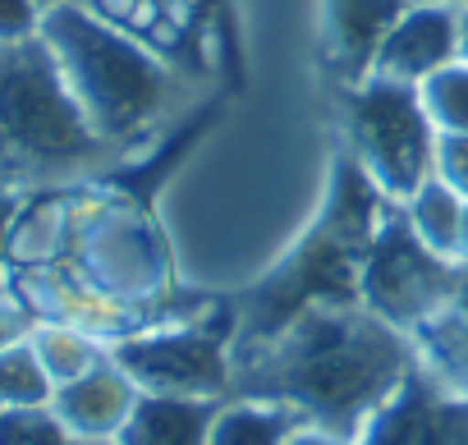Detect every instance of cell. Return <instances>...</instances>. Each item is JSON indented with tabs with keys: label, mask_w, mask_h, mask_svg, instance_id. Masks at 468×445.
<instances>
[{
	"label": "cell",
	"mask_w": 468,
	"mask_h": 445,
	"mask_svg": "<svg viewBox=\"0 0 468 445\" xmlns=\"http://www.w3.org/2000/svg\"><path fill=\"white\" fill-rule=\"evenodd\" d=\"M418 367L413 340L363 303H317L276 340L234 354L239 399L290 404L308 427L358 440L381 399Z\"/></svg>",
	"instance_id": "6da1fadb"
},
{
	"label": "cell",
	"mask_w": 468,
	"mask_h": 445,
	"mask_svg": "<svg viewBox=\"0 0 468 445\" xmlns=\"http://www.w3.org/2000/svg\"><path fill=\"white\" fill-rule=\"evenodd\" d=\"M42 42L51 47L92 129L120 156H133L143 143H152L193 97L188 74H179L147 42L115 28L83 0L47 10Z\"/></svg>",
	"instance_id": "7a4b0ae2"
},
{
	"label": "cell",
	"mask_w": 468,
	"mask_h": 445,
	"mask_svg": "<svg viewBox=\"0 0 468 445\" xmlns=\"http://www.w3.org/2000/svg\"><path fill=\"white\" fill-rule=\"evenodd\" d=\"M124 156L92 129L51 47L0 42V188L47 193L106 179Z\"/></svg>",
	"instance_id": "3957f363"
},
{
	"label": "cell",
	"mask_w": 468,
	"mask_h": 445,
	"mask_svg": "<svg viewBox=\"0 0 468 445\" xmlns=\"http://www.w3.org/2000/svg\"><path fill=\"white\" fill-rule=\"evenodd\" d=\"M386 207L390 197L372 184V175L349 152L335 165L331 202L317 216V226L303 235V244L267 281H258L249 294L234 299L239 303L234 354H249L276 340L299 313L317 303H363V262H367V244Z\"/></svg>",
	"instance_id": "277c9868"
},
{
	"label": "cell",
	"mask_w": 468,
	"mask_h": 445,
	"mask_svg": "<svg viewBox=\"0 0 468 445\" xmlns=\"http://www.w3.org/2000/svg\"><path fill=\"white\" fill-rule=\"evenodd\" d=\"M234 331H239V303L229 299V303H202L170 322L143 326L106 349L147 395L229 399Z\"/></svg>",
	"instance_id": "5b68a950"
},
{
	"label": "cell",
	"mask_w": 468,
	"mask_h": 445,
	"mask_svg": "<svg viewBox=\"0 0 468 445\" xmlns=\"http://www.w3.org/2000/svg\"><path fill=\"white\" fill-rule=\"evenodd\" d=\"M345 124L354 143V161L372 175V184L390 202H409L436 175V124L409 83H390L381 74H363L349 88Z\"/></svg>",
	"instance_id": "8992f818"
},
{
	"label": "cell",
	"mask_w": 468,
	"mask_h": 445,
	"mask_svg": "<svg viewBox=\"0 0 468 445\" xmlns=\"http://www.w3.org/2000/svg\"><path fill=\"white\" fill-rule=\"evenodd\" d=\"M463 276H468L463 262H450L422 244L404 202H390L377 220L372 244H367L363 308H372L381 322H390L409 335L463 285Z\"/></svg>",
	"instance_id": "52a82bcc"
},
{
	"label": "cell",
	"mask_w": 468,
	"mask_h": 445,
	"mask_svg": "<svg viewBox=\"0 0 468 445\" xmlns=\"http://www.w3.org/2000/svg\"><path fill=\"white\" fill-rule=\"evenodd\" d=\"M83 5H92L115 28L147 42L179 74H188V79L202 74L197 56L211 47V42H202V24L211 19V0H83Z\"/></svg>",
	"instance_id": "ba28073f"
},
{
	"label": "cell",
	"mask_w": 468,
	"mask_h": 445,
	"mask_svg": "<svg viewBox=\"0 0 468 445\" xmlns=\"http://www.w3.org/2000/svg\"><path fill=\"white\" fill-rule=\"evenodd\" d=\"M454 60H459V10L445 5V0H418L413 10L395 19L367 74L418 88Z\"/></svg>",
	"instance_id": "9c48e42d"
},
{
	"label": "cell",
	"mask_w": 468,
	"mask_h": 445,
	"mask_svg": "<svg viewBox=\"0 0 468 445\" xmlns=\"http://www.w3.org/2000/svg\"><path fill=\"white\" fill-rule=\"evenodd\" d=\"M138 395H143L138 381L106 349V358L92 372L56 386L51 408L60 413V422L69 427V436H120V427L129 422V413L138 404Z\"/></svg>",
	"instance_id": "30bf717a"
},
{
	"label": "cell",
	"mask_w": 468,
	"mask_h": 445,
	"mask_svg": "<svg viewBox=\"0 0 468 445\" xmlns=\"http://www.w3.org/2000/svg\"><path fill=\"white\" fill-rule=\"evenodd\" d=\"M445 404H450V395L422 367H413L381 399V408L363 422L354 445H450Z\"/></svg>",
	"instance_id": "8fae6325"
},
{
	"label": "cell",
	"mask_w": 468,
	"mask_h": 445,
	"mask_svg": "<svg viewBox=\"0 0 468 445\" xmlns=\"http://www.w3.org/2000/svg\"><path fill=\"white\" fill-rule=\"evenodd\" d=\"M409 340H413L418 367L445 395L468 399V276L422 326L409 331Z\"/></svg>",
	"instance_id": "7c38bea8"
},
{
	"label": "cell",
	"mask_w": 468,
	"mask_h": 445,
	"mask_svg": "<svg viewBox=\"0 0 468 445\" xmlns=\"http://www.w3.org/2000/svg\"><path fill=\"white\" fill-rule=\"evenodd\" d=\"M225 399H188V395H138L129 422L120 427V445H207L211 422Z\"/></svg>",
	"instance_id": "4fadbf2b"
},
{
	"label": "cell",
	"mask_w": 468,
	"mask_h": 445,
	"mask_svg": "<svg viewBox=\"0 0 468 445\" xmlns=\"http://www.w3.org/2000/svg\"><path fill=\"white\" fill-rule=\"evenodd\" d=\"M399 15L404 0H331V56L363 79Z\"/></svg>",
	"instance_id": "5bb4252c"
},
{
	"label": "cell",
	"mask_w": 468,
	"mask_h": 445,
	"mask_svg": "<svg viewBox=\"0 0 468 445\" xmlns=\"http://www.w3.org/2000/svg\"><path fill=\"white\" fill-rule=\"evenodd\" d=\"M308 427L290 404L276 399H239L229 395L211 422L207 445H290V436Z\"/></svg>",
	"instance_id": "9a60e30c"
},
{
	"label": "cell",
	"mask_w": 468,
	"mask_h": 445,
	"mask_svg": "<svg viewBox=\"0 0 468 445\" xmlns=\"http://www.w3.org/2000/svg\"><path fill=\"white\" fill-rule=\"evenodd\" d=\"M404 211H409L413 230L422 235L427 249H436L441 258L459 262V239H463V211H468V202H463L450 184H441V179L431 175V179L404 202Z\"/></svg>",
	"instance_id": "2e32d148"
},
{
	"label": "cell",
	"mask_w": 468,
	"mask_h": 445,
	"mask_svg": "<svg viewBox=\"0 0 468 445\" xmlns=\"http://www.w3.org/2000/svg\"><path fill=\"white\" fill-rule=\"evenodd\" d=\"M28 340H33V349H37V358H42V367L56 386L92 372L106 358V344L97 335H88L79 326H65V322H37Z\"/></svg>",
	"instance_id": "e0dca14e"
},
{
	"label": "cell",
	"mask_w": 468,
	"mask_h": 445,
	"mask_svg": "<svg viewBox=\"0 0 468 445\" xmlns=\"http://www.w3.org/2000/svg\"><path fill=\"white\" fill-rule=\"evenodd\" d=\"M56 381L47 376L33 340H19L0 354V408H28V404H51Z\"/></svg>",
	"instance_id": "ac0fdd59"
},
{
	"label": "cell",
	"mask_w": 468,
	"mask_h": 445,
	"mask_svg": "<svg viewBox=\"0 0 468 445\" xmlns=\"http://www.w3.org/2000/svg\"><path fill=\"white\" fill-rule=\"evenodd\" d=\"M418 97L441 133H468V65L454 60L436 69L427 83H418Z\"/></svg>",
	"instance_id": "d6986e66"
},
{
	"label": "cell",
	"mask_w": 468,
	"mask_h": 445,
	"mask_svg": "<svg viewBox=\"0 0 468 445\" xmlns=\"http://www.w3.org/2000/svg\"><path fill=\"white\" fill-rule=\"evenodd\" d=\"M69 427L51 404L0 408V445H69Z\"/></svg>",
	"instance_id": "ffe728a7"
},
{
	"label": "cell",
	"mask_w": 468,
	"mask_h": 445,
	"mask_svg": "<svg viewBox=\"0 0 468 445\" xmlns=\"http://www.w3.org/2000/svg\"><path fill=\"white\" fill-rule=\"evenodd\" d=\"M436 179L468 202V133H436Z\"/></svg>",
	"instance_id": "44dd1931"
},
{
	"label": "cell",
	"mask_w": 468,
	"mask_h": 445,
	"mask_svg": "<svg viewBox=\"0 0 468 445\" xmlns=\"http://www.w3.org/2000/svg\"><path fill=\"white\" fill-rule=\"evenodd\" d=\"M47 10L37 0H0V42H28L42 33Z\"/></svg>",
	"instance_id": "7402d4cb"
},
{
	"label": "cell",
	"mask_w": 468,
	"mask_h": 445,
	"mask_svg": "<svg viewBox=\"0 0 468 445\" xmlns=\"http://www.w3.org/2000/svg\"><path fill=\"white\" fill-rule=\"evenodd\" d=\"M33 326H37V317L10 290H0V354H5L10 344H19V340H28Z\"/></svg>",
	"instance_id": "603a6c76"
},
{
	"label": "cell",
	"mask_w": 468,
	"mask_h": 445,
	"mask_svg": "<svg viewBox=\"0 0 468 445\" xmlns=\"http://www.w3.org/2000/svg\"><path fill=\"white\" fill-rule=\"evenodd\" d=\"M19 211H24V193L0 188V290H5V271H10V235H15Z\"/></svg>",
	"instance_id": "cb8c5ba5"
},
{
	"label": "cell",
	"mask_w": 468,
	"mask_h": 445,
	"mask_svg": "<svg viewBox=\"0 0 468 445\" xmlns=\"http://www.w3.org/2000/svg\"><path fill=\"white\" fill-rule=\"evenodd\" d=\"M290 445H354V440L331 436V431H322V427H299V431L290 436Z\"/></svg>",
	"instance_id": "d4e9b609"
},
{
	"label": "cell",
	"mask_w": 468,
	"mask_h": 445,
	"mask_svg": "<svg viewBox=\"0 0 468 445\" xmlns=\"http://www.w3.org/2000/svg\"><path fill=\"white\" fill-rule=\"evenodd\" d=\"M459 60L468 65V10H459Z\"/></svg>",
	"instance_id": "484cf974"
},
{
	"label": "cell",
	"mask_w": 468,
	"mask_h": 445,
	"mask_svg": "<svg viewBox=\"0 0 468 445\" xmlns=\"http://www.w3.org/2000/svg\"><path fill=\"white\" fill-rule=\"evenodd\" d=\"M69 445H120L115 436H74Z\"/></svg>",
	"instance_id": "4316f807"
},
{
	"label": "cell",
	"mask_w": 468,
	"mask_h": 445,
	"mask_svg": "<svg viewBox=\"0 0 468 445\" xmlns=\"http://www.w3.org/2000/svg\"><path fill=\"white\" fill-rule=\"evenodd\" d=\"M42 10H56V5H74V0H37Z\"/></svg>",
	"instance_id": "83f0119b"
},
{
	"label": "cell",
	"mask_w": 468,
	"mask_h": 445,
	"mask_svg": "<svg viewBox=\"0 0 468 445\" xmlns=\"http://www.w3.org/2000/svg\"><path fill=\"white\" fill-rule=\"evenodd\" d=\"M445 5H454V10H468V0H445Z\"/></svg>",
	"instance_id": "f1b7e54d"
}]
</instances>
